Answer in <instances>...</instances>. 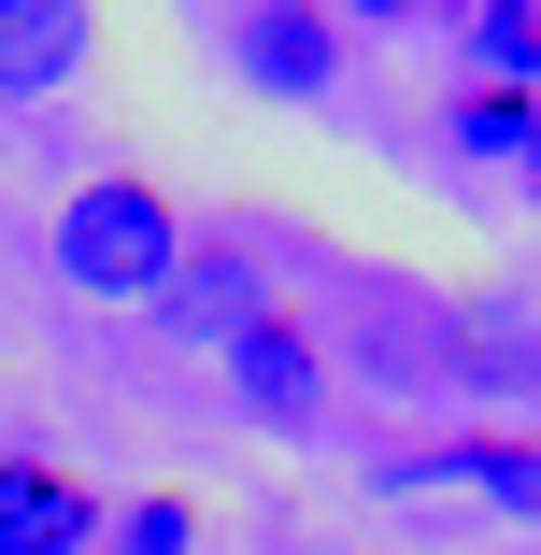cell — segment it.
I'll return each mask as SVG.
<instances>
[{
	"mask_svg": "<svg viewBox=\"0 0 541 555\" xmlns=\"http://www.w3.org/2000/svg\"><path fill=\"white\" fill-rule=\"evenodd\" d=\"M43 271H57L72 299H100V313H157L171 271H185V214H171V185H143V171H86V185L57 199V229H43Z\"/></svg>",
	"mask_w": 541,
	"mask_h": 555,
	"instance_id": "cell-1",
	"label": "cell"
},
{
	"mask_svg": "<svg viewBox=\"0 0 541 555\" xmlns=\"http://www.w3.org/2000/svg\"><path fill=\"white\" fill-rule=\"evenodd\" d=\"M229 72L257 100H285V115H329L343 100V15L329 0H243L229 15Z\"/></svg>",
	"mask_w": 541,
	"mask_h": 555,
	"instance_id": "cell-2",
	"label": "cell"
},
{
	"mask_svg": "<svg viewBox=\"0 0 541 555\" xmlns=\"http://www.w3.org/2000/svg\"><path fill=\"white\" fill-rule=\"evenodd\" d=\"M329 15H343V29H413L427 0H329Z\"/></svg>",
	"mask_w": 541,
	"mask_h": 555,
	"instance_id": "cell-11",
	"label": "cell"
},
{
	"mask_svg": "<svg viewBox=\"0 0 541 555\" xmlns=\"http://www.w3.org/2000/svg\"><path fill=\"white\" fill-rule=\"evenodd\" d=\"M527 199H541V157H527Z\"/></svg>",
	"mask_w": 541,
	"mask_h": 555,
	"instance_id": "cell-12",
	"label": "cell"
},
{
	"mask_svg": "<svg viewBox=\"0 0 541 555\" xmlns=\"http://www.w3.org/2000/svg\"><path fill=\"white\" fill-rule=\"evenodd\" d=\"M100 555H199V513L185 499H129L115 527H100Z\"/></svg>",
	"mask_w": 541,
	"mask_h": 555,
	"instance_id": "cell-10",
	"label": "cell"
},
{
	"mask_svg": "<svg viewBox=\"0 0 541 555\" xmlns=\"http://www.w3.org/2000/svg\"><path fill=\"white\" fill-rule=\"evenodd\" d=\"M157 313H171V327H199V343H214V357H229V343H243V327L271 313V299H257V271H243L229 243H185V271H171V299H157Z\"/></svg>",
	"mask_w": 541,
	"mask_h": 555,
	"instance_id": "cell-6",
	"label": "cell"
},
{
	"mask_svg": "<svg viewBox=\"0 0 541 555\" xmlns=\"http://www.w3.org/2000/svg\"><path fill=\"white\" fill-rule=\"evenodd\" d=\"M214 371H229V399H243L271 441H313V427H329V343H313L285 299H271V313H257V327H243V343L214 357Z\"/></svg>",
	"mask_w": 541,
	"mask_h": 555,
	"instance_id": "cell-3",
	"label": "cell"
},
{
	"mask_svg": "<svg viewBox=\"0 0 541 555\" xmlns=\"http://www.w3.org/2000/svg\"><path fill=\"white\" fill-rule=\"evenodd\" d=\"M86 57H100V15L86 0H0V100H72L86 86Z\"/></svg>",
	"mask_w": 541,
	"mask_h": 555,
	"instance_id": "cell-4",
	"label": "cell"
},
{
	"mask_svg": "<svg viewBox=\"0 0 541 555\" xmlns=\"http://www.w3.org/2000/svg\"><path fill=\"white\" fill-rule=\"evenodd\" d=\"M427 470H456L485 513H513V527H541V427H471V441H442Z\"/></svg>",
	"mask_w": 541,
	"mask_h": 555,
	"instance_id": "cell-7",
	"label": "cell"
},
{
	"mask_svg": "<svg viewBox=\"0 0 541 555\" xmlns=\"http://www.w3.org/2000/svg\"><path fill=\"white\" fill-rule=\"evenodd\" d=\"M471 86H541V0H471Z\"/></svg>",
	"mask_w": 541,
	"mask_h": 555,
	"instance_id": "cell-9",
	"label": "cell"
},
{
	"mask_svg": "<svg viewBox=\"0 0 541 555\" xmlns=\"http://www.w3.org/2000/svg\"><path fill=\"white\" fill-rule=\"evenodd\" d=\"M100 513L57 456H0V555H100Z\"/></svg>",
	"mask_w": 541,
	"mask_h": 555,
	"instance_id": "cell-5",
	"label": "cell"
},
{
	"mask_svg": "<svg viewBox=\"0 0 541 555\" xmlns=\"http://www.w3.org/2000/svg\"><path fill=\"white\" fill-rule=\"evenodd\" d=\"M442 129H456L471 171H527V157H541V86H456Z\"/></svg>",
	"mask_w": 541,
	"mask_h": 555,
	"instance_id": "cell-8",
	"label": "cell"
}]
</instances>
